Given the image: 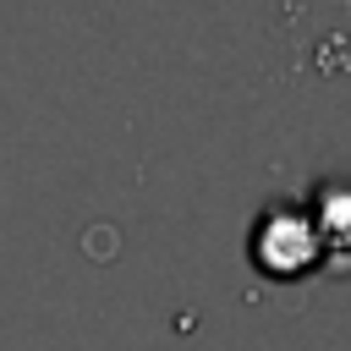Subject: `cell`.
Wrapping results in <instances>:
<instances>
[{
  "label": "cell",
  "mask_w": 351,
  "mask_h": 351,
  "mask_svg": "<svg viewBox=\"0 0 351 351\" xmlns=\"http://www.w3.org/2000/svg\"><path fill=\"white\" fill-rule=\"evenodd\" d=\"M247 258H252V269L263 280H307V274H318L329 263L324 258V236H318L307 203H269L252 219Z\"/></svg>",
  "instance_id": "6da1fadb"
},
{
  "label": "cell",
  "mask_w": 351,
  "mask_h": 351,
  "mask_svg": "<svg viewBox=\"0 0 351 351\" xmlns=\"http://www.w3.org/2000/svg\"><path fill=\"white\" fill-rule=\"evenodd\" d=\"M318 236H324V269H346L351 263V181H324L307 203Z\"/></svg>",
  "instance_id": "7a4b0ae2"
}]
</instances>
